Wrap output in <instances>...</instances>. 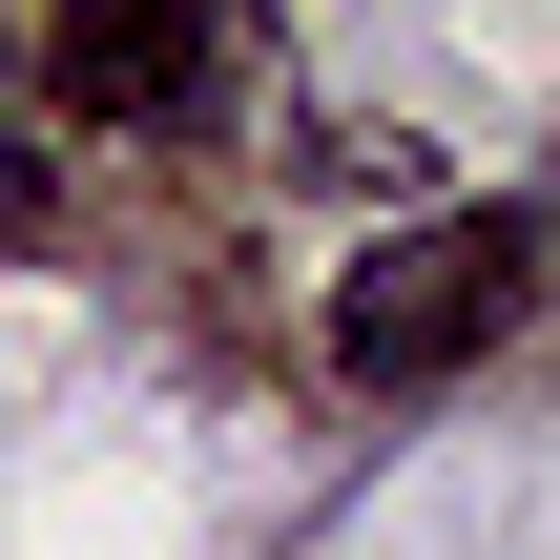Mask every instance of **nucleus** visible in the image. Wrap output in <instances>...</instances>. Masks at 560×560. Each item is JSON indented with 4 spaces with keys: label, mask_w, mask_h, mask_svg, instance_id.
<instances>
[{
    "label": "nucleus",
    "mask_w": 560,
    "mask_h": 560,
    "mask_svg": "<svg viewBox=\"0 0 560 560\" xmlns=\"http://www.w3.org/2000/svg\"><path fill=\"white\" fill-rule=\"evenodd\" d=\"M249 62V0H42V83L83 125H208Z\"/></svg>",
    "instance_id": "nucleus-2"
},
{
    "label": "nucleus",
    "mask_w": 560,
    "mask_h": 560,
    "mask_svg": "<svg viewBox=\"0 0 560 560\" xmlns=\"http://www.w3.org/2000/svg\"><path fill=\"white\" fill-rule=\"evenodd\" d=\"M312 187H374V208H436V145H416V125H395V145H374V125H312Z\"/></svg>",
    "instance_id": "nucleus-3"
},
{
    "label": "nucleus",
    "mask_w": 560,
    "mask_h": 560,
    "mask_svg": "<svg viewBox=\"0 0 560 560\" xmlns=\"http://www.w3.org/2000/svg\"><path fill=\"white\" fill-rule=\"evenodd\" d=\"M520 291H540V208H520V187L395 208V229L332 270V374H374V395H457V374L520 332Z\"/></svg>",
    "instance_id": "nucleus-1"
}]
</instances>
